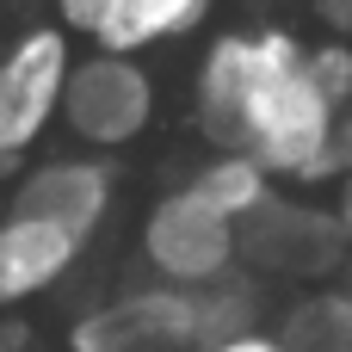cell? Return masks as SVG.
I'll return each mask as SVG.
<instances>
[{
	"label": "cell",
	"mask_w": 352,
	"mask_h": 352,
	"mask_svg": "<svg viewBox=\"0 0 352 352\" xmlns=\"http://www.w3.org/2000/svg\"><path fill=\"white\" fill-rule=\"evenodd\" d=\"M192 124L210 148L254 155L285 186L346 173L340 105L309 74V43L285 25L217 31L192 68Z\"/></svg>",
	"instance_id": "1"
},
{
	"label": "cell",
	"mask_w": 352,
	"mask_h": 352,
	"mask_svg": "<svg viewBox=\"0 0 352 352\" xmlns=\"http://www.w3.org/2000/svg\"><path fill=\"white\" fill-rule=\"evenodd\" d=\"M161 118V87L148 74L142 56H111V50H87L68 74V99H62V130L74 148L87 155H118L136 148Z\"/></svg>",
	"instance_id": "2"
},
{
	"label": "cell",
	"mask_w": 352,
	"mask_h": 352,
	"mask_svg": "<svg viewBox=\"0 0 352 352\" xmlns=\"http://www.w3.org/2000/svg\"><path fill=\"white\" fill-rule=\"evenodd\" d=\"M136 254H142V266L161 285L210 291V285H223V278L241 272V229L229 217H217L192 186H173V192H161L142 210Z\"/></svg>",
	"instance_id": "3"
},
{
	"label": "cell",
	"mask_w": 352,
	"mask_h": 352,
	"mask_svg": "<svg viewBox=\"0 0 352 352\" xmlns=\"http://www.w3.org/2000/svg\"><path fill=\"white\" fill-rule=\"evenodd\" d=\"M74 62V31L62 25H25L12 43H0V148L12 161L43 148L62 124Z\"/></svg>",
	"instance_id": "4"
},
{
	"label": "cell",
	"mask_w": 352,
	"mask_h": 352,
	"mask_svg": "<svg viewBox=\"0 0 352 352\" xmlns=\"http://www.w3.org/2000/svg\"><path fill=\"white\" fill-rule=\"evenodd\" d=\"M352 260L346 235H340V217L334 204H316V198H272L254 223H241V266L266 285H334L340 266Z\"/></svg>",
	"instance_id": "5"
},
{
	"label": "cell",
	"mask_w": 352,
	"mask_h": 352,
	"mask_svg": "<svg viewBox=\"0 0 352 352\" xmlns=\"http://www.w3.org/2000/svg\"><path fill=\"white\" fill-rule=\"evenodd\" d=\"M198 291L179 285H130L111 291L105 303H93L87 316L68 322V352H198Z\"/></svg>",
	"instance_id": "6"
},
{
	"label": "cell",
	"mask_w": 352,
	"mask_h": 352,
	"mask_svg": "<svg viewBox=\"0 0 352 352\" xmlns=\"http://www.w3.org/2000/svg\"><path fill=\"white\" fill-rule=\"evenodd\" d=\"M6 210H25V217H50L62 223L80 248L105 235L111 210H118V173H111V155H43L19 173Z\"/></svg>",
	"instance_id": "7"
},
{
	"label": "cell",
	"mask_w": 352,
	"mask_h": 352,
	"mask_svg": "<svg viewBox=\"0 0 352 352\" xmlns=\"http://www.w3.org/2000/svg\"><path fill=\"white\" fill-rule=\"evenodd\" d=\"M74 266H80V241L62 223L0 210V316H19L25 303L50 297Z\"/></svg>",
	"instance_id": "8"
},
{
	"label": "cell",
	"mask_w": 352,
	"mask_h": 352,
	"mask_svg": "<svg viewBox=\"0 0 352 352\" xmlns=\"http://www.w3.org/2000/svg\"><path fill=\"white\" fill-rule=\"evenodd\" d=\"M210 12H217V0H105V19L93 31V50L148 56L161 43H186L192 31H204Z\"/></svg>",
	"instance_id": "9"
},
{
	"label": "cell",
	"mask_w": 352,
	"mask_h": 352,
	"mask_svg": "<svg viewBox=\"0 0 352 352\" xmlns=\"http://www.w3.org/2000/svg\"><path fill=\"white\" fill-rule=\"evenodd\" d=\"M186 186H192L217 217H229L235 229H241V223H254V217L278 198V179H272L254 155H235V148H210Z\"/></svg>",
	"instance_id": "10"
},
{
	"label": "cell",
	"mask_w": 352,
	"mask_h": 352,
	"mask_svg": "<svg viewBox=\"0 0 352 352\" xmlns=\"http://www.w3.org/2000/svg\"><path fill=\"white\" fill-rule=\"evenodd\" d=\"M272 334H278L285 352H352V297H346V285L297 291L278 309Z\"/></svg>",
	"instance_id": "11"
},
{
	"label": "cell",
	"mask_w": 352,
	"mask_h": 352,
	"mask_svg": "<svg viewBox=\"0 0 352 352\" xmlns=\"http://www.w3.org/2000/svg\"><path fill=\"white\" fill-rule=\"evenodd\" d=\"M198 328H204V346L272 328V322H266V278H254V272L241 266L235 278H223V285L198 291Z\"/></svg>",
	"instance_id": "12"
},
{
	"label": "cell",
	"mask_w": 352,
	"mask_h": 352,
	"mask_svg": "<svg viewBox=\"0 0 352 352\" xmlns=\"http://www.w3.org/2000/svg\"><path fill=\"white\" fill-rule=\"evenodd\" d=\"M309 74H316V87L340 105V118H346L352 105V37H322V43H309Z\"/></svg>",
	"instance_id": "13"
},
{
	"label": "cell",
	"mask_w": 352,
	"mask_h": 352,
	"mask_svg": "<svg viewBox=\"0 0 352 352\" xmlns=\"http://www.w3.org/2000/svg\"><path fill=\"white\" fill-rule=\"evenodd\" d=\"M99 19H105V0H56V25L74 31V37H87V43H93Z\"/></svg>",
	"instance_id": "14"
},
{
	"label": "cell",
	"mask_w": 352,
	"mask_h": 352,
	"mask_svg": "<svg viewBox=\"0 0 352 352\" xmlns=\"http://www.w3.org/2000/svg\"><path fill=\"white\" fill-rule=\"evenodd\" d=\"M198 352H285V346L272 328H260V334H235V340H217V346H198Z\"/></svg>",
	"instance_id": "15"
},
{
	"label": "cell",
	"mask_w": 352,
	"mask_h": 352,
	"mask_svg": "<svg viewBox=\"0 0 352 352\" xmlns=\"http://www.w3.org/2000/svg\"><path fill=\"white\" fill-rule=\"evenodd\" d=\"M316 19L328 25V37H352V0H316Z\"/></svg>",
	"instance_id": "16"
},
{
	"label": "cell",
	"mask_w": 352,
	"mask_h": 352,
	"mask_svg": "<svg viewBox=\"0 0 352 352\" xmlns=\"http://www.w3.org/2000/svg\"><path fill=\"white\" fill-rule=\"evenodd\" d=\"M328 204H334V217H340V235H346V248H352V167L334 179V198H328Z\"/></svg>",
	"instance_id": "17"
},
{
	"label": "cell",
	"mask_w": 352,
	"mask_h": 352,
	"mask_svg": "<svg viewBox=\"0 0 352 352\" xmlns=\"http://www.w3.org/2000/svg\"><path fill=\"white\" fill-rule=\"evenodd\" d=\"M0 352H25V322L19 316H0Z\"/></svg>",
	"instance_id": "18"
},
{
	"label": "cell",
	"mask_w": 352,
	"mask_h": 352,
	"mask_svg": "<svg viewBox=\"0 0 352 352\" xmlns=\"http://www.w3.org/2000/svg\"><path fill=\"white\" fill-rule=\"evenodd\" d=\"M340 155H346V167H352V105H346V118H340Z\"/></svg>",
	"instance_id": "19"
},
{
	"label": "cell",
	"mask_w": 352,
	"mask_h": 352,
	"mask_svg": "<svg viewBox=\"0 0 352 352\" xmlns=\"http://www.w3.org/2000/svg\"><path fill=\"white\" fill-rule=\"evenodd\" d=\"M6 167H12V155H6V148H0V173H6Z\"/></svg>",
	"instance_id": "20"
},
{
	"label": "cell",
	"mask_w": 352,
	"mask_h": 352,
	"mask_svg": "<svg viewBox=\"0 0 352 352\" xmlns=\"http://www.w3.org/2000/svg\"><path fill=\"white\" fill-rule=\"evenodd\" d=\"M248 6H278V0H248Z\"/></svg>",
	"instance_id": "21"
},
{
	"label": "cell",
	"mask_w": 352,
	"mask_h": 352,
	"mask_svg": "<svg viewBox=\"0 0 352 352\" xmlns=\"http://www.w3.org/2000/svg\"><path fill=\"white\" fill-rule=\"evenodd\" d=\"M346 297H352V272H346Z\"/></svg>",
	"instance_id": "22"
}]
</instances>
